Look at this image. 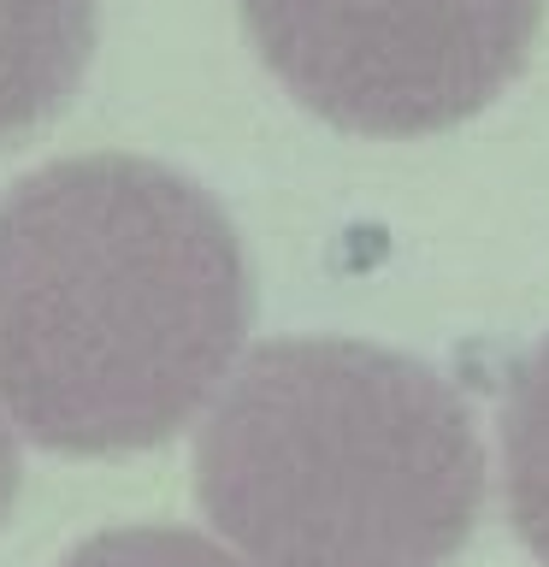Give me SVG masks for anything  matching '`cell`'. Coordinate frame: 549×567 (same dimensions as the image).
Returning <instances> with one entry per match:
<instances>
[{"label": "cell", "instance_id": "cell-1", "mask_svg": "<svg viewBox=\"0 0 549 567\" xmlns=\"http://www.w3.org/2000/svg\"><path fill=\"white\" fill-rule=\"evenodd\" d=\"M255 284L219 202L142 154H71L0 202V414L42 450H154L237 367Z\"/></svg>", "mask_w": 549, "mask_h": 567}, {"label": "cell", "instance_id": "cell-2", "mask_svg": "<svg viewBox=\"0 0 549 567\" xmlns=\"http://www.w3.org/2000/svg\"><path fill=\"white\" fill-rule=\"evenodd\" d=\"M195 503L255 567H449L485 508V443L414 354L272 337L213 390Z\"/></svg>", "mask_w": 549, "mask_h": 567}, {"label": "cell", "instance_id": "cell-3", "mask_svg": "<svg viewBox=\"0 0 549 567\" xmlns=\"http://www.w3.org/2000/svg\"><path fill=\"white\" fill-rule=\"evenodd\" d=\"M260 60L354 136L455 131L526 71L543 0H242Z\"/></svg>", "mask_w": 549, "mask_h": 567}, {"label": "cell", "instance_id": "cell-4", "mask_svg": "<svg viewBox=\"0 0 549 567\" xmlns=\"http://www.w3.org/2000/svg\"><path fill=\"white\" fill-rule=\"evenodd\" d=\"M95 53V0H0V142H18L77 95Z\"/></svg>", "mask_w": 549, "mask_h": 567}, {"label": "cell", "instance_id": "cell-5", "mask_svg": "<svg viewBox=\"0 0 549 567\" xmlns=\"http://www.w3.org/2000/svg\"><path fill=\"white\" fill-rule=\"evenodd\" d=\"M503 485L520 544L549 567V337L520 361L503 396Z\"/></svg>", "mask_w": 549, "mask_h": 567}, {"label": "cell", "instance_id": "cell-6", "mask_svg": "<svg viewBox=\"0 0 549 567\" xmlns=\"http://www.w3.org/2000/svg\"><path fill=\"white\" fill-rule=\"evenodd\" d=\"M60 567H255V561L184 526H113L83 538Z\"/></svg>", "mask_w": 549, "mask_h": 567}, {"label": "cell", "instance_id": "cell-7", "mask_svg": "<svg viewBox=\"0 0 549 567\" xmlns=\"http://www.w3.org/2000/svg\"><path fill=\"white\" fill-rule=\"evenodd\" d=\"M12 503H18V437H12V420L0 414V520H7Z\"/></svg>", "mask_w": 549, "mask_h": 567}]
</instances>
